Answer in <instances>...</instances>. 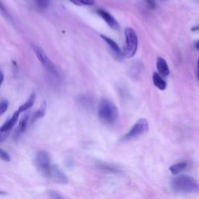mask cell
<instances>
[{
	"label": "cell",
	"mask_w": 199,
	"mask_h": 199,
	"mask_svg": "<svg viewBox=\"0 0 199 199\" xmlns=\"http://www.w3.org/2000/svg\"><path fill=\"white\" fill-rule=\"evenodd\" d=\"M72 3L78 6H93L94 4V0H69Z\"/></svg>",
	"instance_id": "cell-18"
},
{
	"label": "cell",
	"mask_w": 199,
	"mask_h": 199,
	"mask_svg": "<svg viewBox=\"0 0 199 199\" xmlns=\"http://www.w3.org/2000/svg\"><path fill=\"white\" fill-rule=\"evenodd\" d=\"M46 111H47V103L46 101H43V102L41 103L39 108L35 111V113H34V115L32 116L30 122H31V123H34L35 121L38 120V119L41 118V117H43L45 115Z\"/></svg>",
	"instance_id": "cell-13"
},
{
	"label": "cell",
	"mask_w": 199,
	"mask_h": 199,
	"mask_svg": "<svg viewBox=\"0 0 199 199\" xmlns=\"http://www.w3.org/2000/svg\"><path fill=\"white\" fill-rule=\"evenodd\" d=\"M79 101L82 106L85 107H91L94 104V101L92 99L88 96H81L79 99Z\"/></svg>",
	"instance_id": "cell-17"
},
{
	"label": "cell",
	"mask_w": 199,
	"mask_h": 199,
	"mask_svg": "<svg viewBox=\"0 0 199 199\" xmlns=\"http://www.w3.org/2000/svg\"><path fill=\"white\" fill-rule=\"evenodd\" d=\"M0 10H2V12H4V13H6V9H5V7H4L3 4H2L1 2H0Z\"/></svg>",
	"instance_id": "cell-25"
},
{
	"label": "cell",
	"mask_w": 199,
	"mask_h": 199,
	"mask_svg": "<svg viewBox=\"0 0 199 199\" xmlns=\"http://www.w3.org/2000/svg\"><path fill=\"white\" fill-rule=\"evenodd\" d=\"M48 194H49L50 197H52V198L57 199V198H62V196L59 193L57 192V191H52V190L48 191Z\"/></svg>",
	"instance_id": "cell-22"
},
{
	"label": "cell",
	"mask_w": 199,
	"mask_h": 199,
	"mask_svg": "<svg viewBox=\"0 0 199 199\" xmlns=\"http://www.w3.org/2000/svg\"><path fill=\"white\" fill-rule=\"evenodd\" d=\"M156 68L158 70V73L163 77H166L169 74V69L167 62L162 57H158L156 60Z\"/></svg>",
	"instance_id": "cell-12"
},
{
	"label": "cell",
	"mask_w": 199,
	"mask_h": 199,
	"mask_svg": "<svg viewBox=\"0 0 199 199\" xmlns=\"http://www.w3.org/2000/svg\"><path fill=\"white\" fill-rule=\"evenodd\" d=\"M33 48L35 54L38 57V60L40 61V62L41 63V65L43 66V67L45 68V70L48 72L49 74L52 75L53 76H54L55 78H59L60 77V73L58 72V69L56 68V66H54V63L51 61L49 58H48V54H46L45 51L38 45H34L32 46Z\"/></svg>",
	"instance_id": "cell-4"
},
{
	"label": "cell",
	"mask_w": 199,
	"mask_h": 199,
	"mask_svg": "<svg viewBox=\"0 0 199 199\" xmlns=\"http://www.w3.org/2000/svg\"><path fill=\"white\" fill-rule=\"evenodd\" d=\"M99 14V16L101 17V18L104 19V21L106 22L107 25L109 26H110L113 29H115V30H117L120 27V25H119L118 22L113 18V16H111L109 13H107V11L104 10H98L97 12Z\"/></svg>",
	"instance_id": "cell-10"
},
{
	"label": "cell",
	"mask_w": 199,
	"mask_h": 199,
	"mask_svg": "<svg viewBox=\"0 0 199 199\" xmlns=\"http://www.w3.org/2000/svg\"><path fill=\"white\" fill-rule=\"evenodd\" d=\"M49 178L55 182L59 183V184H65L69 182V178L67 177V176L62 171L58 166L54 164H52V166H51Z\"/></svg>",
	"instance_id": "cell-8"
},
{
	"label": "cell",
	"mask_w": 199,
	"mask_h": 199,
	"mask_svg": "<svg viewBox=\"0 0 199 199\" xmlns=\"http://www.w3.org/2000/svg\"><path fill=\"white\" fill-rule=\"evenodd\" d=\"M149 129V125L148 121L145 118H140L134 124L129 132H127L122 137L121 140L122 141H129V140L135 139L146 133Z\"/></svg>",
	"instance_id": "cell-5"
},
{
	"label": "cell",
	"mask_w": 199,
	"mask_h": 199,
	"mask_svg": "<svg viewBox=\"0 0 199 199\" xmlns=\"http://www.w3.org/2000/svg\"><path fill=\"white\" fill-rule=\"evenodd\" d=\"M0 194H5V192H2V191H0Z\"/></svg>",
	"instance_id": "cell-28"
},
{
	"label": "cell",
	"mask_w": 199,
	"mask_h": 199,
	"mask_svg": "<svg viewBox=\"0 0 199 199\" xmlns=\"http://www.w3.org/2000/svg\"><path fill=\"white\" fill-rule=\"evenodd\" d=\"M0 159L5 162H10V156L9 155L8 153L2 150V149H0Z\"/></svg>",
	"instance_id": "cell-21"
},
{
	"label": "cell",
	"mask_w": 199,
	"mask_h": 199,
	"mask_svg": "<svg viewBox=\"0 0 199 199\" xmlns=\"http://www.w3.org/2000/svg\"><path fill=\"white\" fill-rule=\"evenodd\" d=\"M125 44L124 56L126 58H132L137 52L138 45V36L132 28H126L125 31Z\"/></svg>",
	"instance_id": "cell-3"
},
{
	"label": "cell",
	"mask_w": 199,
	"mask_h": 199,
	"mask_svg": "<svg viewBox=\"0 0 199 199\" xmlns=\"http://www.w3.org/2000/svg\"><path fill=\"white\" fill-rule=\"evenodd\" d=\"M9 107V101L7 100H2L0 101V116H2Z\"/></svg>",
	"instance_id": "cell-19"
},
{
	"label": "cell",
	"mask_w": 199,
	"mask_h": 199,
	"mask_svg": "<svg viewBox=\"0 0 199 199\" xmlns=\"http://www.w3.org/2000/svg\"><path fill=\"white\" fill-rule=\"evenodd\" d=\"M187 166H188V163H185V162H181V163H176V164L170 166L169 171L171 172L173 174H179L180 173H181L186 169Z\"/></svg>",
	"instance_id": "cell-16"
},
{
	"label": "cell",
	"mask_w": 199,
	"mask_h": 199,
	"mask_svg": "<svg viewBox=\"0 0 199 199\" xmlns=\"http://www.w3.org/2000/svg\"><path fill=\"white\" fill-rule=\"evenodd\" d=\"M38 6L41 10H45L49 6V0H35Z\"/></svg>",
	"instance_id": "cell-20"
},
{
	"label": "cell",
	"mask_w": 199,
	"mask_h": 199,
	"mask_svg": "<svg viewBox=\"0 0 199 199\" xmlns=\"http://www.w3.org/2000/svg\"><path fill=\"white\" fill-rule=\"evenodd\" d=\"M197 79L199 80V58L197 60Z\"/></svg>",
	"instance_id": "cell-27"
},
{
	"label": "cell",
	"mask_w": 199,
	"mask_h": 199,
	"mask_svg": "<svg viewBox=\"0 0 199 199\" xmlns=\"http://www.w3.org/2000/svg\"><path fill=\"white\" fill-rule=\"evenodd\" d=\"M34 163L38 171L43 176L49 178L52 164L51 163L49 154L46 151L38 152L35 157Z\"/></svg>",
	"instance_id": "cell-6"
},
{
	"label": "cell",
	"mask_w": 199,
	"mask_h": 199,
	"mask_svg": "<svg viewBox=\"0 0 199 199\" xmlns=\"http://www.w3.org/2000/svg\"><path fill=\"white\" fill-rule=\"evenodd\" d=\"M145 2H146L147 6H148V7L150 10H155L156 9V0H145Z\"/></svg>",
	"instance_id": "cell-23"
},
{
	"label": "cell",
	"mask_w": 199,
	"mask_h": 199,
	"mask_svg": "<svg viewBox=\"0 0 199 199\" xmlns=\"http://www.w3.org/2000/svg\"><path fill=\"white\" fill-rule=\"evenodd\" d=\"M101 38H102L106 43L107 44V45L110 47L111 51H113V54L116 56V58H119V59H122V58H123L124 53L122 52L121 49L120 47L118 46V45L116 43L115 41H113V40H112L111 38L105 36V35L101 34Z\"/></svg>",
	"instance_id": "cell-9"
},
{
	"label": "cell",
	"mask_w": 199,
	"mask_h": 199,
	"mask_svg": "<svg viewBox=\"0 0 199 199\" xmlns=\"http://www.w3.org/2000/svg\"><path fill=\"white\" fill-rule=\"evenodd\" d=\"M153 84L159 90H164L166 88V82L163 79V76H160L158 73H154L153 75Z\"/></svg>",
	"instance_id": "cell-15"
},
{
	"label": "cell",
	"mask_w": 199,
	"mask_h": 199,
	"mask_svg": "<svg viewBox=\"0 0 199 199\" xmlns=\"http://www.w3.org/2000/svg\"><path fill=\"white\" fill-rule=\"evenodd\" d=\"M119 115L117 106L112 101L104 99L99 104L98 116L104 123L113 124L115 122Z\"/></svg>",
	"instance_id": "cell-2"
},
{
	"label": "cell",
	"mask_w": 199,
	"mask_h": 199,
	"mask_svg": "<svg viewBox=\"0 0 199 199\" xmlns=\"http://www.w3.org/2000/svg\"><path fill=\"white\" fill-rule=\"evenodd\" d=\"M35 100H36V94H35L34 93H33V94H31V95L29 97V98L26 100V102L22 104V105L19 107L17 111H19L20 113H22V112H25L29 110L30 108H31L34 104Z\"/></svg>",
	"instance_id": "cell-14"
},
{
	"label": "cell",
	"mask_w": 199,
	"mask_h": 199,
	"mask_svg": "<svg viewBox=\"0 0 199 199\" xmlns=\"http://www.w3.org/2000/svg\"><path fill=\"white\" fill-rule=\"evenodd\" d=\"M20 114V112L17 110L10 119H8L2 126L0 127V142L5 141L8 138L10 134L11 133L12 129L18 121Z\"/></svg>",
	"instance_id": "cell-7"
},
{
	"label": "cell",
	"mask_w": 199,
	"mask_h": 199,
	"mask_svg": "<svg viewBox=\"0 0 199 199\" xmlns=\"http://www.w3.org/2000/svg\"><path fill=\"white\" fill-rule=\"evenodd\" d=\"M171 188L177 193L194 194L199 192V183L191 177L181 175L172 180Z\"/></svg>",
	"instance_id": "cell-1"
},
{
	"label": "cell",
	"mask_w": 199,
	"mask_h": 199,
	"mask_svg": "<svg viewBox=\"0 0 199 199\" xmlns=\"http://www.w3.org/2000/svg\"><path fill=\"white\" fill-rule=\"evenodd\" d=\"M29 119H30L29 113L24 114V115L22 117V118L20 119L18 126H17L15 132H14V138H15V139L19 138V137L26 131V128H27L28 122H29Z\"/></svg>",
	"instance_id": "cell-11"
},
{
	"label": "cell",
	"mask_w": 199,
	"mask_h": 199,
	"mask_svg": "<svg viewBox=\"0 0 199 199\" xmlns=\"http://www.w3.org/2000/svg\"><path fill=\"white\" fill-rule=\"evenodd\" d=\"M194 47H195V48L197 50V51H199V40H197V41L195 42Z\"/></svg>",
	"instance_id": "cell-26"
},
{
	"label": "cell",
	"mask_w": 199,
	"mask_h": 199,
	"mask_svg": "<svg viewBox=\"0 0 199 199\" xmlns=\"http://www.w3.org/2000/svg\"><path fill=\"white\" fill-rule=\"evenodd\" d=\"M3 80H4V74L2 71L0 70V86H2V82H3Z\"/></svg>",
	"instance_id": "cell-24"
}]
</instances>
